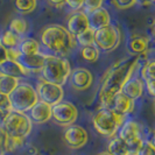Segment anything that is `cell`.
Segmentation results:
<instances>
[{"label": "cell", "mask_w": 155, "mask_h": 155, "mask_svg": "<svg viewBox=\"0 0 155 155\" xmlns=\"http://www.w3.org/2000/svg\"><path fill=\"white\" fill-rule=\"evenodd\" d=\"M103 1H104V0H84V1H83V7L82 8H84L85 13L87 14V13L92 12L94 9L101 7Z\"/></svg>", "instance_id": "cell-31"}, {"label": "cell", "mask_w": 155, "mask_h": 155, "mask_svg": "<svg viewBox=\"0 0 155 155\" xmlns=\"http://www.w3.org/2000/svg\"><path fill=\"white\" fill-rule=\"evenodd\" d=\"M48 1H49V4L54 5V6H56V7L63 6V5H64V2H65V0H48Z\"/></svg>", "instance_id": "cell-38"}, {"label": "cell", "mask_w": 155, "mask_h": 155, "mask_svg": "<svg viewBox=\"0 0 155 155\" xmlns=\"http://www.w3.org/2000/svg\"><path fill=\"white\" fill-rule=\"evenodd\" d=\"M93 34L94 31L92 29H86L85 31H83L82 34H79L78 36H76V42L77 45L82 47H85V46H91V45H94L93 43Z\"/></svg>", "instance_id": "cell-29"}, {"label": "cell", "mask_w": 155, "mask_h": 155, "mask_svg": "<svg viewBox=\"0 0 155 155\" xmlns=\"http://www.w3.org/2000/svg\"><path fill=\"white\" fill-rule=\"evenodd\" d=\"M120 92L124 93L125 96H127L130 99L135 101L137 99H139L145 92V84H143L141 78L132 76L123 85Z\"/></svg>", "instance_id": "cell-17"}, {"label": "cell", "mask_w": 155, "mask_h": 155, "mask_svg": "<svg viewBox=\"0 0 155 155\" xmlns=\"http://www.w3.org/2000/svg\"><path fill=\"white\" fill-rule=\"evenodd\" d=\"M35 90L38 93L39 101H45L47 104H49L50 106H54L55 104L63 101V97H64L63 86L53 84V83H49L46 81H41Z\"/></svg>", "instance_id": "cell-9"}, {"label": "cell", "mask_w": 155, "mask_h": 155, "mask_svg": "<svg viewBox=\"0 0 155 155\" xmlns=\"http://www.w3.org/2000/svg\"><path fill=\"white\" fill-rule=\"evenodd\" d=\"M18 51L21 55H33L40 53V43L31 38H21L18 46Z\"/></svg>", "instance_id": "cell-21"}, {"label": "cell", "mask_w": 155, "mask_h": 155, "mask_svg": "<svg viewBox=\"0 0 155 155\" xmlns=\"http://www.w3.org/2000/svg\"><path fill=\"white\" fill-rule=\"evenodd\" d=\"M9 111H6V110H0V125L2 123V120L5 119V117L7 116V113Z\"/></svg>", "instance_id": "cell-39"}, {"label": "cell", "mask_w": 155, "mask_h": 155, "mask_svg": "<svg viewBox=\"0 0 155 155\" xmlns=\"http://www.w3.org/2000/svg\"><path fill=\"white\" fill-rule=\"evenodd\" d=\"M81 54H82V57L85 60L86 62L94 63V62H97L98 58H99L101 50L94 46V45H91V46L82 47V49H81Z\"/></svg>", "instance_id": "cell-26"}, {"label": "cell", "mask_w": 155, "mask_h": 155, "mask_svg": "<svg viewBox=\"0 0 155 155\" xmlns=\"http://www.w3.org/2000/svg\"><path fill=\"white\" fill-rule=\"evenodd\" d=\"M71 68L69 61L61 56L46 55L43 65L40 70L42 81L63 86L69 79Z\"/></svg>", "instance_id": "cell-3"}, {"label": "cell", "mask_w": 155, "mask_h": 155, "mask_svg": "<svg viewBox=\"0 0 155 155\" xmlns=\"http://www.w3.org/2000/svg\"><path fill=\"white\" fill-rule=\"evenodd\" d=\"M134 107H135V101L130 99L127 96H125L124 93L121 92L117 93L112 98V101L109 105V109L112 110L114 113L124 117L132 113Z\"/></svg>", "instance_id": "cell-13"}, {"label": "cell", "mask_w": 155, "mask_h": 155, "mask_svg": "<svg viewBox=\"0 0 155 155\" xmlns=\"http://www.w3.org/2000/svg\"><path fill=\"white\" fill-rule=\"evenodd\" d=\"M23 143H25V139L8 137L7 148H6V152H13V150H16V149H19V148L21 147Z\"/></svg>", "instance_id": "cell-32"}, {"label": "cell", "mask_w": 155, "mask_h": 155, "mask_svg": "<svg viewBox=\"0 0 155 155\" xmlns=\"http://www.w3.org/2000/svg\"><path fill=\"white\" fill-rule=\"evenodd\" d=\"M97 155H111V154L106 150V152H101V153H99V154H97Z\"/></svg>", "instance_id": "cell-41"}, {"label": "cell", "mask_w": 155, "mask_h": 155, "mask_svg": "<svg viewBox=\"0 0 155 155\" xmlns=\"http://www.w3.org/2000/svg\"><path fill=\"white\" fill-rule=\"evenodd\" d=\"M0 110L11 111V103H9V98L7 94L0 93Z\"/></svg>", "instance_id": "cell-36"}, {"label": "cell", "mask_w": 155, "mask_h": 155, "mask_svg": "<svg viewBox=\"0 0 155 155\" xmlns=\"http://www.w3.org/2000/svg\"><path fill=\"white\" fill-rule=\"evenodd\" d=\"M1 127L5 130L8 137L26 139L31 132L33 123L27 113L9 111L2 120Z\"/></svg>", "instance_id": "cell-6"}, {"label": "cell", "mask_w": 155, "mask_h": 155, "mask_svg": "<svg viewBox=\"0 0 155 155\" xmlns=\"http://www.w3.org/2000/svg\"><path fill=\"white\" fill-rule=\"evenodd\" d=\"M137 155H155V146L153 141L150 140H143L138 152L135 153Z\"/></svg>", "instance_id": "cell-30"}, {"label": "cell", "mask_w": 155, "mask_h": 155, "mask_svg": "<svg viewBox=\"0 0 155 155\" xmlns=\"http://www.w3.org/2000/svg\"><path fill=\"white\" fill-rule=\"evenodd\" d=\"M141 79L146 86V90L149 96H155V63L154 61H148L143 63L140 70Z\"/></svg>", "instance_id": "cell-19"}, {"label": "cell", "mask_w": 155, "mask_h": 155, "mask_svg": "<svg viewBox=\"0 0 155 155\" xmlns=\"http://www.w3.org/2000/svg\"><path fill=\"white\" fill-rule=\"evenodd\" d=\"M152 0H137V2H141V4H143V5H146L148 2H150Z\"/></svg>", "instance_id": "cell-40"}, {"label": "cell", "mask_w": 155, "mask_h": 155, "mask_svg": "<svg viewBox=\"0 0 155 155\" xmlns=\"http://www.w3.org/2000/svg\"><path fill=\"white\" fill-rule=\"evenodd\" d=\"M125 120L126 117L117 114L109 107H101L93 116L92 124L97 133L106 138H112L117 134Z\"/></svg>", "instance_id": "cell-4"}, {"label": "cell", "mask_w": 155, "mask_h": 155, "mask_svg": "<svg viewBox=\"0 0 155 155\" xmlns=\"http://www.w3.org/2000/svg\"><path fill=\"white\" fill-rule=\"evenodd\" d=\"M128 51L134 56L143 55L148 49V40L142 36H135L128 42Z\"/></svg>", "instance_id": "cell-22"}, {"label": "cell", "mask_w": 155, "mask_h": 155, "mask_svg": "<svg viewBox=\"0 0 155 155\" xmlns=\"http://www.w3.org/2000/svg\"><path fill=\"white\" fill-rule=\"evenodd\" d=\"M12 33H14L18 36H23L27 31H28V25H27V21L22 19V18H15L13 19L11 22H9V29Z\"/></svg>", "instance_id": "cell-25"}, {"label": "cell", "mask_w": 155, "mask_h": 155, "mask_svg": "<svg viewBox=\"0 0 155 155\" xmlns=\"http://www.w3.org/2000/svg\"><path fill=\"white\" fill-rule=\"evenodd\" d=\"M83 1L84 0H65L64 4L68 5V7L72 11H81V8L83 7Z\"/></svg>", "instance_id": "cell-35"}, {"label": "cell", "mask_w": 155, "mask_h": 155, "mask_svg": "<svg viewBox=\"0 0 155 155\" xmlns=\"http://www.w3.org/2000/svg\"><path fill=\"white\" fill-rule=\"evenodd\" d=\"M70 85L77 91L87 90L93 83V75L90 70L85 68H76L71 70L69 79Z\"/></svg>", "instance_id": "cell-11"}, {"label": "cell", "mask_w": 155, "mask_h": 155, "mask_svg": "<svg viewBox=\"0 0 155 155\" xmlns=\"http://www.w3.org/2000/svg\"><path fill=\"white\" fill-rule=\"evenodd\" d=\"M0 75L11 76V77H15L19 79V78L27 76L28 72L23 69V67L18 61L7 60L0 64Z\"/></svg>", "instance_id": "cell-20"}, {"label": "cell", "mask_w": 155, "mask_h": 155, "mask_svg": "<svg viewBox=\"0 0 155 155\" xmlns=\"http://www.w3.org/2000/svg\"><path fill=\"white\" fill-rule=\"evenodd\" d=\"M41 43L55 56L64 57L70 54L77 46L75 36H72L65 27L61 25L47 26L41 33Z\"/></svg>", "instance_id": "cell-2"}, {"label": "cell", "mask_w": 155, "mask_h": 155, "mask_svg": "<svg viewBox=\"0 0 155 155\" xmlns=\"http://www.w3.org/2000/svg\"><path fill=\"white\" fill-rule=\"evenodd\" d=\"M118 135L126 143H130L141 138V128L140 125L134 120H125L118 130Z\"/></svg>", "instance_id": "cell-14"}, {"label": "cell", "mask_w": 155, "mask_h": 155, "mask_svg": "<svg viewBox=\"0 0 155 155\" xmlns=\"http://www.w3.org/2000/svg\"><path fill=\"white\" fill-rule=\"evenodd\" d=\"M7 141L8 135L5 132V130L1 127L0 125V154H5L6 153V148H7Z\"/></svg>", "instance_id": "cell-34"}, {"label": "cell", "mask_w": 155, "mask_h": 155, "mask_svg": "<svg viewBox=\"0 0 155 155\" xmlns=\"http://www.w3.org/2000/svg\"><path fill=\"white\" fill-rule=\"evenodd\" d=\"M28 117L34 124H45L51 119V106L45 101H39L29 111Z\"/></svg>", "instance_id": "cell-15"}, {"label": "cell", "mask_w": 155, "mask_h": 155, "mask_svg": "<svg viewBox=\"0 0 155 155\" xmlns=\"http://www.w3.org/2000/svg\"><path fill=\"white\" fill-rule=\"evenodd\" d=\"M14 6L20 13L28 14L36 8L38 2L36 0H14Z\"/></svg>", "instance_id": "cell-28"}, {"label": "cell", "mask_w": 155, "mask_h": 155, "mask_svg": "<svg viewBox=\"0 0 155 155\" xmlns=\"http://www.w3.org/2000/svg\"><path fill=\"white\" fill-rule=\"evenodd\" d=\"M51 118L56 124L61 126H70L77 120L78 110L72 103L61 101L51 106Z\"/></svg>", "instance_id": "cell-8"}, {"label": "cell", "mask_w": 155, "mask_h": 155, "mask_svg": "<svg viewBox=\"0 0 155 155\" xmlns=\"http://www.w3.org/2000/svg\"><path fill=\"white\" fill-rule=\"evenodd\" d=\"M121 34L119 28L113 25H107L101 29L94 31L93 34V43L99 50L103 51H112L120 45Z\"/></svg>", "instance_id": "cell-7"}, {"label": "cell", "mask_w": 155, "mask_h": 155, "mask_svg": "<svg viewBox=\"0 0 155 155\" xmlns=\"http://www.w3.org/2000/svg\"><path fill=\"white\" fill-rule=\"evenodd\" d=\"M46 55L38 53L33 55H21L18 58V62L23 67L28 74L31 72H40V70L43 65Z\"/></svg>", "instance_id": "cell-18"}, {"label": "cell", "mask_w": 155, "mask_h": 155, "mask_svg": "<svg viewBox=\"0 0 155 155\" xmlns=\"http://www.w3.org/2000/svg\"><path fill=\"white\" fill-rule=\"evenodd\" d=\"M8 60V50L0 43V64Z\"/></svg>", "instance_id": "cell-37"}, {"label": "cell", "mask_w": 155, "mask_h": 155, "mask_svg": "<svg viewBox=\"0 0 155 155\" xmlns=\"http://www.w3.org/2000/svg\"><path fill=\"white\" fill-rule=\"evenodd\" d=\"M114 6L119 9H127L132 8L133 6L137 5V0H112Z\"/></svg>", "instance_id": "cell-33"}, {"label": "cell", "mask_w": 155, "mask_h": 155, "mask_svg": "<svg viewBox=\"0 0 155 155\" xmlns=\"http://www.w3.org/2000/svg\"><path fill=\"white\" fill-rule=\"evenodd\" d=\"M63 138H64L65 143L70 148L78 149V148H82L83 146H85L87 139H89V135H87V132L82 126L70 125V126H67Z\"/></svg>", "instance_id": "cell-10"}, {"label": "cell", "mask_w": 155, "mask_h": 155, "mask_svg": "<svg viewBox=\"0 0 155 155\" xmlns=\"http://www.w3.org/2000/svg\"><path fill=\"white\" fill-rule=\"evenodd\" d=\"M20 39L21 38L15 35L14 33H12L11 31H6L2 33V35L0 38V43H1V46H4L8 50V49L16 48Z\"/></svg>", "instance_id": "cell-27"}, {"label": "cell", "mask_w": 155, "mask_h": 155, "mask_svg": "<svg viewBox=\"0 0 155 155\" xmlns=\"http://www.w3.org/2000/svg\"><path fill=\"white\" fill-rule=\"evenodd\" d=\"M127 155H137V154H135V153H128Z\"/></svg>", "instance_id": "cell-42"}, {"label": "cell", "mask_w": 155, "mask_h": 155, "mask_svg": "<svg viewBox=\"0 0 155 155\" xmlns=\"http://www.w3.org/2000/svg\"><path fill=\"white\" fill-rule=\"evenodd\" d=\"M11 111L27 113L39 101L35 87L29 83H19V85L8 94Z\"/></svg>", "instance_id": "cell-5"}, {"label": "cell", "mask_w": 155, "mask_h": 155, "mask_svg": "<svg viewBox=\"0 0 155 155\" xmlns=\"http://www.w3.org/2000/svg\"><path fill=\"white\" fill-rule=\"evenodd\" d=\"M19 83L20 82L18 78L0 75V93H4V94L8 96L16 86L19 85Z\"/></svg>", "instance_id": "cell-24"}, {"label": "cell", "mask_w": 155, "mask_h": 155, "mask_svg": "<svg viewBox=\"0 0 155 155\" xmlns=\"http://www.w3.org/2000/svg\"><path fill=\"white\" fill-rule=\"evenodd\" d=\"M67 31H69L72 36H78L83 31L89 29V21L87 15L83 11H76L74 14H71L67 21Z\"/></svg>", "instance_id": "cell-12"}, {"label": "cell", "mask_w": 155, "mask_h": 155, "mask_svg": "<svg viewBox=\"0 0 155 155\" xmlns=\"http://www.w3.org/2000/svg\"><path fill=\"white\" fill-rule=\"evenodd\" d=\"M107 152L111 155H127L130 153L126 142L117 135L112 137L110 140L109 145H107Z\"/></svg>", "instance_id": "cell-23"}, {"label": "cell", "mask_w": 155, "mask_h": 155, "mask_svg": "<svg viewBox=\"0 0 155 155\" xmlns=\"http://www.w3.org/2000/svg\"><path fill=\"white\" fill-rule=\"evenodd\" d=\"M137 67L138 57L134 56L132 58H125L116 63L105 74L99 90V101L101 107H109L112 98L121 91L123 85L133 76Z\"/></svg>", "instance_id": "cell-1"}, {"label": "cell", "mask_w": 155, "mask_h": 155, "mask_svg": "<svg viewBox=\"0 0 155 155\" xmlns=\"http://www.w3.org/2000/svg\"><path fill=\"white\" fill-rule=\"evenodd\" d=\"M87 21H89V28L93 31L101 29L103 27L111 23V15L109 11L104 7H99L92 12L87 13Z\"/></svg>", "instance_id": "cell-16"}]
</instances>
